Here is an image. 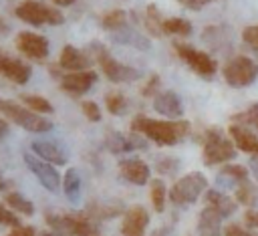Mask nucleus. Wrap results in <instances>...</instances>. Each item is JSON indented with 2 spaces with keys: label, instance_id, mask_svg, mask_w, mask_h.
<instances>
[{
  "label": "nucleus",
  "instance_id": "nucleus-37",
  "mask_svg": "<svg viewBox=\"0 0 258 236\" xmlns=\"http://www.w3.org/2000/svg\"><path fill=\"white\" fill-rule=\"evenodd\" d=\"M81 109H83V113H85V117L89 121H101V109H99V105L95 101H83Z\"/></svg>",
  "mask_w": 258,
  "mask_h": 236
},
{
  "label": "nucleus",
  "instance_id": "nucleus-25",
  "mask_svg": "<svg viewBox=\"0 0 258 236\" xmlns=\"http://www.w3.org/2000/svg\"><path fill=\"white\" fill-rule=\"evenodd\" d=\"M87 214L93 218V220H109V218H115V216H121L123 214V208L119 204H101V202H91L87 206Z\"/></svg>",
  "mask_w": 258,
  "mask_h": 236
},
{
  "label": "nucleus",
  "instance_id": "nucleus-6",
  "mask_svg": "<svg viewBox=\"0 0 258 236\" xmlns=\"http://www.w3.org/2000/svg\"><path fill=\"white\" fill-rule=\"evenodd\" d=\"M14 12L22 22L32 24V26H42V24L58 26L64 22V16L58 8L48 6L44 2H38V0H24L22 4L16 6Z\"/></svg>",
  "mask_w": 258,
  "mask_h": 236
},
{
  "label": "nucleus",
  "instance_id": "nucleus-15",
  "mask_svg": "<svg viewBox=\"0 0 258 236\" xmlns=\"http://www.w3.org/2000/svg\"><path fill=\"white\" fill-rule=\"evenodd\" d=\"M0 75L6 77L8 81L16 83V85H24V83H28L32 71L20 58H14V56H10V54L0 50Z\"/></svg>",
  "mask_w": 258,
  "mask_h": 236
},
{
  "label": "nucleus",
  "instance_id": "nucleus-28",
  "mask_svg": "<svg viewBox=\"0 0 258 236\" xmlns=\"http://www.w3.org/2000/svg\"><path fill=\"white\" fill-rule=\"evenodd\" d=\"M194 26L189 20L185 18H165L163 20V34H171V36H187L191 34Z\"/></svg>",
  "mask_w": 258,
  "mask_h": 236
},
{
  "label": "nucleus",
  "instance_id": "nucleus-38",
  "mask_svg": "<svg viewBox=\"0 0 258 236\" xmlns=\"http://www.w3.org/2000/svg\"><path fill=\"white\" fill-rule=\"evenodd\" d=\"M242 40H244L246 44H250L252 48L258 50V24H254V26H246V28L242 30Z\"/></svg>",
  "mask_w": 258,
  "mask_h": 236
},
{
  "label": "nucleus",
  "instance_id": "nucleus-9",
  "mask_svg": "<svg viewBox=\"0 0 258 236\" xmlns=\"http://www.w3.org/2000/svg\"><path fill=\"white\" fill-rule=\"evenodd\" d=\"M173 48H175V54H177L194 73H198L200 77L210 79V77L216 75L218 63H216L208 52L198 50V48H194V46H189V44H183V42H175Z\"/></svg>",
  "mask_w": 258,
  "mask_h": 236
},
{
  "label": "nucleus",
  "instance_id": "nucleus-16",
  "mask_svg": "<svg viewBox=\"0 0 258 236\" xmlns=\"http://www.w3.org/2000/svg\"><path fill=\"white\" fill-rule=\"evenodd\" d=\"M153 109L167 119H179L183 115V103L173 91H159L153 97Z\"/></svg>",
  "mask_w": 258,
  "mask_h": 236
},
{
  "label": "nucleus",
  "instance_id": "nucleus-34",
  "mask_svg": "<svg viewBox=\"0 0 258 236\" xmlns=\"http://www.w3.org/2000/svg\"><path fill=\"white\" fill-rule=\"evenodd\" d=\"M232 121L234 123H240V125H246V127H254L256 131H258V103H254V105H250L246 111H242V113H236L234 117H232Z\"/></svg>",
  "mask_w": 258,
  "mask_h": 236
},
{
  "label": "nucleus",
  "instance_id": "nucleus-46",
  "mask_svg": "<svg viewBox=\"0 0 258 236\" xmlns=\"http://www.w3.org/2000/svg\"><path fill=\"white\" fill-rule=\"evenodd\" d=\"M40 236H69V234H62V232H56V230H46Z\"/></svg>",
  "mask_w": 258,
  "mask_h": 236
},
{
  "label": "nucleus",
  "instance_id": "nucleus-23",
  "mask_svg": "<svg viewBox=\"0 0 258 236\" xmlns=\"http://www.w3.org/2000/svg\"><path fill=\"white\" fill-rule=\"evenodd\" d=\"M234 198L238 204H244L248 208H258V186H254L250 180H244L236 186Z\"/></svg>",
  "mask_w": 258,
  "mask_h": 236
},
{
  "label": "nucleus",
  "instance_id": "nucleus-3",
  "mask_svg": "<svg viewBox=\"0 0 258 236\" xmlns=\"http://www.w3.org/2000/svg\"><path fill=\"white\" fill-rule=\"evenodd\" d=\"M0 113L4 117H8L12 123L20 125L26 131L32 133H44L52 129V123L42 117L40 113H34L32 109H28L26 105H20L16 101H8V99H0Z\"/></svg>",
  "mask_w": 258,
  "mask_h": 236
},
{
  "label": "nucleus",
  "instance_id": "nucleus-12",
  "mask_svg": "<svg viewBox=\"0 0 258 236\" xmlns=\"http://www.w3.org/2000/svg\"><path fill=\"white\" fill-rule=\"evenodd\" d=\"M105 145L111 153H129L135 149H145V139L139 137V133H121V131H109L105 137Z\"/></svg>",
  "mask_w": 258,
  "mask_h": 236
},
{
  "label": "nucleus",
  "instance_id": "nucleus-5",
  "mask_svg": "<svg viewBox=\"0 0 258 236\" xmlns=\"http://www.w3.org/2000/svg\"><path fill=\"white\" fill-rule=\"evenodd\" d=\"M234 155H236V145L230 137H226L216 127L206 131L204 147H202V159L206 165H218V163L230 161Z\"/></svg>",
  "mask_w": 258,
  "mask_h": 236
},
{
  "label": "nucleus",
  "instance_id": "nucleus-10",
  "mask_svg": "<svg viewBox=\"0 0 258 236\" xmlns=\"http://www.w3.org/2000/svg\"><path fill=\"white\" fill-rule=\"evenodd\" d=\"M24 163H26V167L36 175V180L40 182V186L44 188V190H48V192H58V188L62 186V180H60V175H58V171L54 169V165L52 163H48V161H44L42 157H38V155H32V153H24Z\"/></svg>",
  "mask_w": 258,
  "mask_h": 236
},
{
  "label": "nucleus",
  "instance_id": "nucleus-49",
  "mask_svg": "<svg viewBox=\"0 0 258 236\" xmlns=\"http://www.w3.org/2000/svg\"><path fill=\"white\" fill-rule=\"evenodd\" d=\"M0 28H4V24H2V22H0Z\"/></svg>",
  "mask_w": 258,
  "mask_h": 236
},
{
  "label": "nucleus",
  "instance_id": "nucleus-14",
  "mask_svg": "<svg viewBox=\"0 0 258 236\" xmlns=\"http://www.w3.org/2000/svg\"><path fill=\"white\" fill-rule=\"evenodd\" d=\"M149 226V214L143 206H133L123 214L121 222V234L123 236H145V230Z\"/></svg>",
  "mask_w": 258,
  "mask_h": 236
},
{
  "label": "nucleus",
  "instance_id": "nucleus-26",
  "mask_svg": "<svg viewBox=\"0 0 258 236\" xmlns=\"http://www.w3.org/2000/svg\"><path fill=\"white\" fill-rule=\"evenodd\" d=\"M62 190H64V196L71 202H79V198H81V175H79V171L75 167H69L64 171Z\"/></svg>",
  "mask_w": 258,
  "mask_h": 236
},
{
  "label": "nucleus",
  "instance_id": "nucleus-20",
  "mask_svg": "<svg viewBox=\"0 0 258 236\" xmlns=\"http://www.w3.org/2000/svg\"><path fill=\"white\" fill-rule=\"evenodd\" d=\"M32 151L38 157H42L44 161L52 163V165H64L69 161L67 151L60 145H56L54 141H34L32 143Z\"/></svg>",
  "mask_w": 258,
  "mask_h": 236
},
{
  "label": "nucleus",
  "instance_id": "nucleus-40",
  "mask_svg": "<svg viewBox=\"0 0 258 236\" xmlns=\"http://www.w3.org/2000/svg\"><path fill=\"white\" fill-rule=\"evenodd\" d=\"M177 165H179V161H177V159H171V157H161V159H157V171H161V173H171Z\"/></svg>",
  "mask_w": 258,
  "mask_h": 236
},
{
  "label": "nucleus",
  "instance_id": "nucleus-31",
  "mask_svg": "<svg viewBox=\"0 0 258 236\" xmlns=\"http://www.w3.org/2000/svg\"><path fill=\"white\" fill-rule=\"evenodd\" d=\"M6 204L14 210V212H18V214H22V216H32L34 214V206H32V202L30 200H26L22 194H18V192H10V194H6Z\"/></svg>",
  "mask_w": 258,
  "mask_h": 236
},
{
  "label": "nucleus",
  "instance_id": "nucleus-51",
  "mask_svg": "<svg viewBox=\"0 0 258 236\" xmlns=\"http://www.w3.org/2000/svg\"><path fill=\"white\" fill-rule=\"evenodd\" d=\"M95 236H99V234H95Z\"/></svg>",
  "mask_w": 258,
  "mask_h": 236
},
{
  "label": "nucleus",
  "instance_id": "nucleus-32",
  "mask_svg": "<svg viewBox=\"0 0 258 236\" xmlns=\"http://www.w3.org/2000/svg\"><path fill=\"white\" fill-rule=\"evenodd\" d=\"M22 103L28 109H32L34 113H52L54 111V107L50 105V101L44 99V97H40V95H22Z\"/></svg>",
  "mask_w": 258,
  "mask_h": 236
},
{
  "label": "nucleus",
  "instance_id": "nucleus-43",
  "mask_svg": "<svg viewBox=\"0 0 258 236\" xmlns=\"http://www.w3.org/2000/svg\"><path fill=\"white\" fill-rule=\"evenodd\" d=\"M8 236H36V232L32 226H16V228H12V232Z\"/></svg>",
  "mask_w": 258,
  "mask_h": 236
},
{
  "label": "nucleus",
  "instance_id": "nucleus-52",
  "mask_svg": "<svg viewBox=\"0 0 258 236\" xmlns=\"http://www.w3.org/2000/svg\"><path fill=\"white\" fill-rule=\"evenodd\" d=\"M256 52H258V50H256Z\"/></svg>",
  "mask_w": 258,
  "mask_h": 236
},
{
  "label": "nucleus",
  "instance_id": "nucleus-24",
  "mask_svg": "<svg viewBox=\"0 0 258 236\" xmlns=\"http://www.w3.org/2000/svg\"><path fill=\"white\" fill-rule=\"evenodd\" d=\"M127 22H129V14H127L125 10H121V8L109 10V12H105L103 18H101V26H103L105 30H109L111 34L117 32V30H121V28H125Z\"/></svg>",
  "mask_w": 258,
  "mask_h": 236
},
{
  "label": "nucleus",
  "instance_id": "nucleus-18",
  "mask_svg": "<svg viewBox=\"0 0 258 236\" xmlns=\"http://www.w3.org/2000/svg\"><path fill=\"white\" fill-rule=\"evenodd\" d=\"M228 135L234 141L236 149L244 151V153H258V137L250 131V127L240 125V123H232L228 127Z\"/></svg>",
  "mask_w": 258,
  "mask_h": 236
},
{
  "label": "nucleus",
  "instance_id": "nucleus-35",
  "mask_svg": "<svg viewBox=\"0 0 258 236\" xmlns=\"http://www.w3.org/2000/svg\"><path fill=\"white\" fill-rule=\"evenodd\" d=\"M222 175L234 180L236 184H240V182L248 180V169H246L244 165H234V163H232V165H224V167H222Z\"/></svg>",
  "mask_w": 258,
  "mask_h": 236
},
{
  "label": "nucleus",
  "instance_id": "nucleus-47",
  "mask_svg": "<svg viewBox=\"0 0 258 236\" xmlns=\"http://www.w3.org/2000/svg\"><path fill=\"white\" fill-rule=\"evenodd\" d=\"M54 2H56L58 6H71V4L75 2V0H54Z\"/></svg>",
  "mask_w": 258,
  "mask_h": 236
},
{
  "label": "nucleus",
  "instance_id": "nucleus-50",
  "mask_svg": "<svg viewBox=\"0 0 258 236\" xmlns=\"http://www.w3.org/2000/svg\"><path fill=\"white\" fill-rule=\"evenodd\" d=\"M206 2H214V0H206Z\"/></svg>",
  "mask_w": 258,
  "mask_h": 236
},
{
  "label": "nucleus",
  "instance_id": "nucleus-45",
  "mask_svg": "<svg viewBox=\"0 0 258 236\" xmlns=\"http://www.w3.org/2000/svg\"><path fill=\"white\" fill-rule=\"evenodd\" d=\"M6 133H8V123H6L4 119H0V139H2Z\"/></svg>",
  "mask_w": 258,
  "mask_h": 236
},
{
  "label": "nucleus",
  "instance_id": "nucleus-17",
  "mask_svg": "<svg viewBox=\"0 0 258 236\" xmlns=\"http://www.w3.org/2000/svg\"><path fill=\"white\" fill-rule=\"evenodd\" d=\"M119 171H121V178H125L127 182H131L135 186H145L149 182V175H151L149 165L137 157H129V159L119 161Z\"/></svg>",
  "mask_w": 258,
  "mask_h": 236
},
{
  "label": "nucleus",
  "instance_id": "nucleus-27",
  "mask_svg": "<svg viewBox=\"0 0 258 236\" xmlns=\"http://www.w3.org/2000/svg\"><path fill=\"white\" fill-rule=\"evenodd\" d=\"M113 38H115L117 42H123V44H133V46L139 48V50H147V48H149V40H147L145 36H141L139 32L127 28V26L121 28V30H117V32H113Z\"/></svg>",
  "mask_w": 258,
  "mask_h": 236
},
{
  "label": "nucleus",
  "instance_id": "nucleus-42",
  "mask_svg": "<svg viewBox=\"0 0 258 236\" xmlns=\"http://www.w3.org/2000/svg\"><path fill=\"white\" fill-rule=\"evenodd\" d=\"M244 222L250 228H258V208H248L244 214Z\"/></svg>",
  "mask_w": 258,
  "mask_h": 236
},
{
  "label": "nucleus",
  "instance_id": "nucleus-30",
  "mask_svg": "<svg viewBox=\"0 0 258 236\" xmlns=\"http://www.w3.org/2000/svg\"><path fill=\"white\" fill-rule=\"evenodd\" d=\"M149 196H151V204L155 212H163L165 208V198H167V188L163 184V180H151L149 182Z\"/></svg>",
  "mask_w": 258,
  "mask_h": 236
},
{
  "label": "nucleus",
  "instance_id": "nucleus-33",
  "mask_svg": "<svg viewBox=\"0 0 258 236\" xmlns=\"http://www.w3.org/2000/svg\"><path fill=\"white\" fill-rule=\"evenodd\" d=\"M105 105H107V111H109L111 115H123L125 109H127V99H125L123 93L113 91V93H107Z\"/></svg>",
  "mask_w": 258,
  "mask_h": 236
},
{
  "label": "nucleus",
  "instance_id": "nucleus-8",
  "mask_svg": "<svg viewBox=\"0 0 258 236\" xmlns=\"http://www.w3.org/2000/svg\"><path fill=\"white\" fill-rule=\"evenodd\" d=\"M222 75H224V81H226L230 87L242 89V87L252 85V83L258 79V63L252 61L250 56L238 54V56L230 58V61L224 65Z\"/></svg>",
  "mask_w": 258,
  "mask_h": 236
},
{
  "label": "nucleus",
  "instance_id": "nucleus-2",
  "mask_svg": "<svg viewBox=\"0 0 258 236\" xmlns=\"http://www.w3.org/2000/svg\"><path fill=\"white\" fill-rule=\"evenodd\" d=\"M89 48H91V52H93V58H95L97 65L101 67L103 75H105L111 83H131V81H137V79L141 77V73H139L137 69L119 63V61L109 52V48H107L103 42L93 40V42L89 44Z\"/></svg>",
  "mask_w": 258,
  "mask_h": 236
},
{
  "label": "nucleus",
  "instance_id": "nucleus-48",
  "mask_svg": "<svg viewBox=\"0 0 258 236\" xmlns=\"http://www.w3.org/2000/svg\"><path fill=\"white\" fill-rule=\"evenodd\" d=\"M4 188H6V182H4V178L0 175V190H4Z\"/></svg>",
  "mask_w": 258,
  "mask_h": 236
},
{
  "label": "nucleus",
  "instance_id": "nucleus-21",
  "mask_svg": "<svg viewBox=\"0 0 258 236\" xmlns=\"http://www.w3.org/2000/svg\"><path fill=\"white\" fill-rule=\"evenodd\" d=\"M206 206L216 210L222 218H228V216H232L236 212V202L230 196H226V194H222L218 190H208L206 192Z\"/></svg>",
  "mask_w": 258,
  "mask_h": 236
},
{
  "label": "nucleus",
  "instance_id": "nucleus-1",
  "mask_svg": "<svg viewBox=\"0 0 258 236\" xmlns=\"http://www.w3.org/2000/svg\"><path fill=\"white\" fill-rule=\"evenodd\" d=\"M131 131L151 139L157 145H175L189 133V123L183 119H151L137 115L131 121Z\"/></svg>",
  "mask_w": 258,
  "mask_h": 236
},
{
  "label": "nucleus",
  "instance_id": "nucleus-29",
  "mask_svg": "<svg viewBox=\"0 0 258 236\" xmlns=\"http://www.w3.org/2000/svg\"><path fill=\"white\" fill-rule=\"evenodd\" d=\"M145 30L151 36H161L163 34V20H161V14H159L155 4H149L145 8Z\"/></svg>",
  "mask_w": 258,
  "mask_h": 236
},
{
  "label": "nucleus",
  "instance_id": "nucleus-44",
  "mask_svg": "<svg viewBox=\"0 0 258 236\" xmlns=\"http://www.w3.org/2000/svg\"><path fill=\"white\" fill-rule=\"evenodd\" d=\"M183 8H187V10H200V8H204L208 2L206 0H177Z\"/></svg>",
  "mask_w": 258,
  "mask_h": 236
},
{
  "label": "nucleus",
  "instance_id": "nucleus-41",
  "mask_svg": "<svg viewBox=\"0 0 258 236\" xmlns=\"http://www.w3.org/2000/svg\"><path fill=\"white\" fill-rule=\"evenodd\" d=\"M224 236H252V234L246 232L240 224H234V222H232V224H228V226L224 228Z\"/></svg>",
  "mask_w": 258,
  "mask_h": 236
},
{
  "label": "nucleus",
  "instance_id": "nucleus-54",
  "mask_svg": "<svg viewBox=\"0 0 258 236\" xmlns=\"http://www.w3.org/2000/svg\"><path fill=\"white\" fill-rule=\"evenodd\" d=\"M252 236H254V234H252Z\"/></svg>",
  "mask_w": 258,
  "mask_h": 236
},
{
  "label": "nucleus",
  "instance_id": "nucleus-36",
  "mask_svg": "<svg viewBox=\"0 0 258 236\" xmlns=\"http://www.w3.org/2000/svg\"><path fill=\"white\" fill-rule=\"evenodd\" d=\"M0 224H4V226H12V228L20 226V220H18V216L12 212V208H10V206H4V204H0Z\"/></svg>",
  "mask_w": 258,
  "mask_h": 236
},
{
  "label": "nucleus",
  "instance_id": "nucleus-53",
  "mask_svg": "<svg viewBox=\"0 0 258 236\" xmlns=\"http://www.w3.org/2000/svg\"><path fill=\"white\" fill-rule=\"evenodd\" d=\"M256 155H258V153H256Z\"/></svg>",
  "mask_w": 258,
  "mask_h": 236
},
{
  "label": "nucleus",
  "instance_id": "nucleus-7",
  "mask_svg": "<svg viewBox=\"0 0 258 236\" xmlns=\"http://www.w3.org/2000/svg\"><path fill=\"white\" fill-rule=\"evenodd\" d=\"M204 192H208V180L202 171H191L179 178L171 190H169V200L177 206H187L194 204Z\"/></svg>",
  "mask_w": 258,
  "mask_h": 236
},
{
  "label": "nucleus",
  "instance_id": "nucleus-13",
  "mask_svg": "<svg viewBox=\"0 0 258 236\" xmlns=\"http://www.w3.org/2000/svg\"><path fill=\"white\" fill-rule=\"evenodd\" d=\"M97 81V73L87 69V71H75V73H67L60 77V89L67 91L69 95H85Z\"/></svg>",
  "mask_w": 258,
  "mask_h": 236
},
{
  "label": "nucleus",
  "instance_id": "nucleus-39",
  "mask_svg": "<svg viewBox=\"0 0 258 236\" xmlns=\"http://www.w3.org/2000/svg\"><path fill=\"white\" fill-rule=\"evenodd\" d=\"M157 93H159V75H151L149 81L143 85L141 95H143V97H155Z\"/></svg>",
  "mask_w": 258,
  "mask_h": 236
},
{
  "label": "nucleus",
  "instance_id": "nucleus-22",
  "mask_svg": "<svg viewBox=\"0 0 258 236\" xmlns=\"http://www.w3.org/2000/svg\"><path fill=\"white\" fill-rule=\"evenodd\" d=\"M220 224H222V216L212 210V208H204L200 212V218H198V230L202 236H218L220 232Z\"/></svg>",
  "mask_w": 258,
  "mask_h": 236
},
{
  "label": "nucleus",
  "instance_id": "nucleus-11",
  "mask_svg": "<svg viewBox=\"0 0 258 236\" xmlns=\"http://www.w3.org/2000/svg\"><path fill=\"white\" fill-rule=\"evenodd\" d=\"M16 48L32 58V61H42L48 56L50 52V46H48V40L42 36V34H36V32H30V30H22L18 36H16Z\"/></svg>",
  "mask_w": 258,
  "mask_h": 236
},
{
  "label": "nucleus",
  "instance_id": "nucleus-19",
  "mask_svg": "<svg viewBox=\"0 0 258 236\" xmlns=\"http://www.w3.org/2000/svg\"><path fill=\"white\" fill-rule=\"evenodd\" d=\"M58 67L64 69V71H87L91 67V58L81 52L77 46L73 44H64L62 50H60V56H58Z\"/></svg>",
  "mask_w": 258,
  "mask_h": 236
},
{
  "label": "nucleus",
  "instance_id": "nucleus-4",
  "mask_svg": "<svg viewBox=\"0 0 258 236\" xmlns=\"http://www.w3.org/2000/svg\"><path fill=\"white\" fill-rule=\"evenodd\" d=\"M46 224L50 226V230L69 234V236H95L97 226L93 222V218L85 212V214H44Z\"/></svg>",
  "mask_w": 258,
  "mask_h": 236
}]
</instances>
